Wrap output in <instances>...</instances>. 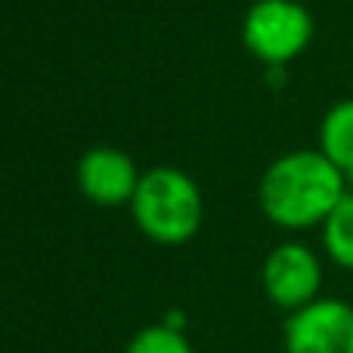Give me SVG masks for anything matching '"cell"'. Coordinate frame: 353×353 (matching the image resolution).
Listing matches in <instances>:
<instances>
[{
	"instance_id": "7",
	"label": "cell",
	"mask_w": 353,
	"mask_h": 353,
	"mask_svg": "<svg viewBox=\"0 0 353 353\" xmlns=\"http://www.w3.org/2000/svg\"><path fill=\"white\" fill-rule=\"evenodd\" d=\"M319 152L341 174L353 171V99L335 103L319 121Z\"/></svg>"
},
{
	"instance_id": "3",
	"label": "cell",
	"mask_w": 353,
	"mask_h": 353,
	"mask_svg": "<svg viewBox=\"0 0 353 353\" xmlns=\"http://www.w3.org/2000/svg\"><path fill=\"white\" fill-rule=\"evenodd\" d=\"M313 41V16L298 0H257L242 19V43L254 59L282 68Z\"/></svg>"
},
{
	"instance_id": "4",
	"label": "cell",
	"mask_w": 353,
	"mask_h": 353,
	"mask_svg": "<svg viewBox=\"0 0 353 353\" xmlns=\"http://www.w3.org/2000/svg\"><path fill=\"white\" fill-rule=\"evenodd\" d=\"M323 261L304 242H282L267 254L261 270V282L267 298L279 310L294 313L301 307L323 298Z\"/></svg>"
},
{
	"instance_id": "6",
	"label": "cell",
	"mask_w": 353,
	"mask_h": 353,
	"mask_svg": "<svg viewBox=\"0 0 353 353\" xmlns=\"http://www.w3.org/2000/svg\"><path fill=\"white\" fill-rule=\"evenodd\" d=\"M140 171L134 159L121 149L112 146H93L81 155L78 161V186L87 201L103 208L130 205L137 186H140Z\"/></svg>"
},
{
	"instance_id": "2",
	"label": "cell",
	"mask_w": 353,
	"mask_h": 353,
	"mask_svg": "<svg viewBox=\"0 0 353 353\" xmlns=\"http://www.w3.org/2000/svg\"><path fill=\"white\" fill-rule=\"evenodd\" d=\"M130 214L146 239L159 245H183L199 232L205 201L195 180L180 168H152L140 176Z\"/></svg>"
},
{
	"instance_id": "1",
	"label": "cell",
	"mask_w": 353,
	"mask_h": 353,
	"mask_svg": "<svg viewBox=\"0 0 353 353\" xmlns=\"http://www.w3.org/2000/svg\"><path fill=\"white\" fill-rule=\"evenodd\" d=\"M347 195L344 174L319 149H294L273 161L261 176V211L279 230H313Z\"/></svg>"
},
{
	"instance_id": "10",
	"label": "cell",
	"mask_w": 353,
	"mask_h": 353,
	"mask_svg": "<svg viewBox=\"0 0 353 353\" xmlns=\"http://www.w3.org/2000/svg\"><path fill=\"white\" fill-rule=\"evenodd\" d=\"M165 325H171V329L176 332H186V313L183 310H171V313H165V319H161Z\"/></svg>"
},
{
	"instance_id": "9",
	"label": "cell",
	"mask_w": 353,
	"mask_h": 353,
	"mask_svg": "<svg viewBox=\"0 0 353 353\" xmlns=\"http://www.w3.org/2000/svg\"><path fill=\"white\" fill-rule=\"evenodd\" d=\"M124 353H195V350L189 344L186 332H176L165 323H152V325H143L130 338Z\"/></svg>"
},
{
	"instance_id": "8",
	"label": "cell",
	"mask_w": 353,
	"mask_h": 353,
	"mask_svg": "<svg viewBox=\"0 0 353 353\" xmlns=\"http://www.w3.org/2000/svg\"><path fill=\"white\" fill-rule=\"evenodd\" d=\"M319 232H323L325 257H329L335 267L353 273V192H347L338 201V208L325 217Z\"/></svg>"
},
{
	"instance_id": "5",
	"label": "cell",
	"mask_w": 353,
	"mask_h": 353,
	"mask_svg": "<svg viewBox=\"0 0 353 353\" xmlns=\"http://www.w3.org/2000/svg\"><path fill=\"white\" fill-rule=\"evenodd\" d=\"M282 347L285 353H353V304L341 298H316L288 313Z\"/></svg>"
},
{
	"instance_id": "11",
	"label": "cell",
	"mask_w": 353,
	"mask_h": 353,
	"mask_svg": "<svg viewBox=\"0 0 353 353\" xmlns=\"http://www.w3.org/2000/svg\"><path fill=\"white\" fill-rule=\"evenodd\" d=\"M344 183H347V192H353V171L344 174Z\"/></svg>"
}]
</instances>
